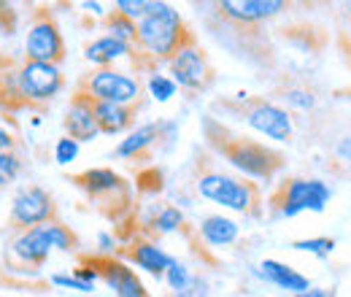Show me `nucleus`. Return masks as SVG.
Instances as JSON below:
<instances>
[{
  "label": "nucleus",
  "mask_w": 351,
  "mask_h": 297,
  "mask_svg": "<svg viewBox=\"0 0 351 297\" xmlns=\"http://www.w3.org/2000/svg\"><path fill=\"white\" fill-rule=\"evenodd\" d=\"M132 51H135L132 43L119 41V38L106 33V36L92 38L84 46V60H87L89 65H95V71H100V68H114V62L132 57Z\"/></svg>",
  "instance_id": "nucleus-18"
},
{
  "label": "nucleus",
  "mask_w": 351,
  "mask_h": 297,
  "mask_svg": "<svg viewBox=\"0 0 351 297\" xmlns=\"http://www.w3.org/2000/svg\"><path fill=\"white\" fill-rule=\"evenodd\" d=\"M197 235H200V241H203L206 246H211V249H227V246L238 243V238H241V224H238L235 219L224 216V213H208V216L200 219Z\"/></svg>",
  "instance_id": "nucleus-17"
},
{
  "label": "nucleus",
  "mask_w": 351,
  "mask_h": 297,
  "mask_svg": "<svg viewBox=\"0 0 351 297\" xmlns=\"http://www.w3.org/2000/svg\"><path fill=\"white\" fill-rule=\"evenodd\" d=\"M157 141H162V130H160V122H146V125H138L132 128L114 149V157L117 160H138L143 157Z\"/></svg>",
  "instance_id": "nucleus-19"
},
{
  "label": "nucleus",
  "mask_w": 351,
  "mask_h": 297,
  "mask_svg": "<svg viewBox=\"0 0 351 297\" xmlns=\"http://www.w3.org/2000/svg\"><path fill=\"white\" fill-rule=\"evenodd\" d=\"M173 259V254H168L157 241H149V238L132 241L130 246L125 249V262H130L138 270H143L146 276L160 278V281H162V276H165V270L171 268Z\"/></svg>",
  "instance_id": "nucleus-15"
},
{
  "label": "nucleus",
  "mask_w": 351,
  "mask_h": 297,
  "mask_svg": "<svg viewBox=\"0 0 351 297\" xmlns=\"http://www.w3.org/2000/svg\"><path fill=\"white\" fill-rule=\"evenodd\" d=\"M54 163L60 165V168H68V165H73L76 160H79V154H82V143L79 141H73V138H68V135H62V138H57L54 141Z\"/></svg>",
  "instance_id": "nucleus-30"
},
{
  "label": "nucleus",
  "mask_w": 351,
  "mask_h": 297,
  "mask_svg": "<svg viewBox=\"0 0 351 297\" xmlns=\"http://www.w3.org/2000/svg\"><path fill=\"white\" fill-rule=\"evenodd\" d=\"M335 157H338L341 163H346L351 173V135L349 138H341V141L335 143Z\"/></svg>",
  "instance_id": "nucleus-35"
},
{
  "label": "nucleus",
  "mask_w": 351,
  "mask_h": 297,
  "mask_svg": "<svg viewBox=\"0 0 351 297\" xmlns=\"http://www.w3.org/2000/svg\"><path fill=\"white\" fill-rule=\"evenodd\" d=\"M82 8H84L87 14H92V16H97V19H106V16H108V14H106V5L97 3V0H84Z\"/></svg>",
  "instance_id": "nucleus-38"
},
{
  "label": "nucleus",
  "mask_w": 351,
  "mask_h": 297,
  "mask_svg": "<svg viewBox=\"0 0 351 297\" xmlns=\"http://www.w3.org/2000/svg\"><path fill=\"white\" fill-rule=\"evenodd\" d=\"M14 146H16V135H14V130H8L3 122H0V154H3V152H14Z\"/></svg>",
  "instance_id": "nucleus-36"
},
{
  "label": "nucleus",
  "mask_w": 351,
  "mask_h": 297,
  "mask_svg": "<svg viewBox=\"0 0 351 297\" xmlns=\"http://www.w3.org/2000/svg\"><path fill=\"white\" fill-rule=\"evenodd\" d=\"M62 130L68 138H73L79 143H92L97 135H103L97 128V119H95V100L87 92L76 89V95L71 97V106L62 119Z\"/></svg>",
  "instance_id": "nucleus-12"
},
{
  "label": "nucleus",
  "mask_w": 351,
  "mask_h": 297,
  "mask_svg": "<svg viewBox=\"0 0 351 297\" xmlns=\"http://www.w3.org/2000/svg\"><path fill=\"white\" fill-rule=\"evenodd\" d=\"M79 281H84V284H89V287H95L97 281H103V273H100V259H89V262H84V265H79V268H73L71 270Z\"/></svg>",
  "instance_id": "nucleus-33"
},
{
  "label": "nucleus",
  "mask_w": 351,
  "mask_h": 297,
  "mask_svg": "<svg viewBox=\"0 0 351 297\" xmlns=\"http://www.w3.org/2000/svg\"><path fill=\"white\" fill-rule=\"evenodd\" d=\"M65 86V76L60 65H46V62H30L22 60L16 65V89L25 103V108H41L49 106Z\"/></svg>",
  "instance_id": "nucleus-6"
},
{
  "label": "nucleus",
  "mask_w": 351,
  "mask_h": 297,
  "mask_svg": "<svg viewBox=\"0 0 351 297\" xmlns=\"http://www.w3.org/2000/svg\"><path fill=\"white\" fill-rule=\"evenodd\" d=\"M195 276H197V273H192V268L176 257L173 262H171V268L165 270L162 281H165L168 292H171V295H176V292H184V289H186V287L195 281Z\"/></svg>",
  "instance_id": "nucleus-24"
},
{
  "label": "nucleus",
  "mask_w": 351,
  "mask_h": 297,
  "mask_svg": "<svg viewBox=\"0 0 351 297\" xmlns=\"http://www.w3.org/2000/svg\"><path fill=\"white\" fill-rule=\"evenodd\" d=\"M100 273H103V284L114 297H152L149 287L143 284V278L132 270L130 262L117 259V257H106L100 259Z\"/></svg>",
  "instance_id": "nucleus-13"
},
{
  "label": "nucleus",
  "mask_w": 351,
  "mask_h": 297,
  "mask_svg": "<svg viewBox=\"0 0 351 297\" xmlns=\"http://www.w3.org/2000/svg\"><path fill=\"white\" fill-rule=\"evenodd\" d=\"M168 297H211V284L206 276H195V281L184 289V292H176V295Z\"/></svg>",
  "instance_id": "nucleus-34"
},
{
  "label": "nucleus",
  "mask_w": 351,
  "mask_h": 297,
  "mask_svg": "<svg viewBox=\"0 0 351 297\" xmlns=\"http://www.w3.org/2000/svg\"><path fill=\"white\" fill-rule=\"evenodd\" d=\"M49 284L57 287V289H62V292H82V295L95 292V287H89V284H84V281H79L73 273H51V276H49Z\"/></svg>",
  "instance_id": "nucleus-32"
},
{
  "label": "nucleus",
  "mask_w": 351,
  "mask_h": 297,
  "mask_svg": "<svg viewBox=\"0 0 351 297\" xmlns=\"http://www.w3.org/2000/svg\"><path fill=\"white\" fill-rule=\"evenodd\" d=\"M97 249L106 252V254L114 252V249H117V238H114L111 233H97Z\"/></svg>",
  "instance_id": "nucleus-37"
},
{
  "label": "nucleus",
  "mask_w": 351,
  "mask_h": 297,
  "mask_svg": "<svg viewBox=\"0 0 351 297\" xmlns=\"http://www.w3.org/2000/svg\"><path fill=\"white\" fill-rule=\"evenodd\" d=\"M332 198V187L322 178H287L276 198H273V206L276 213L284 216V219H295L298 213L311 211V213H324L327 203Z\"/></svg>",
  "instance_id": "nucleus-4"
},
{
  "label": "nucleus",
  "mask_w": 351,
  "mask_h": 297,
  "mask_svg": "<svg viewBox=\"0 0 351 297\" xmlns=\"http://www.w3.org/2000/svg\"><path fill=\"white\" fill-rule=\"evenodd\" d=\"M25 60L60 65L65 60V38L49 11H38L25 33Z\"/></svg>",
  "instance_id": "nucleus-8"
},
{
  "label": "nucleus",
  "mask_w": 351,
  "mask_h": 297,
  "mask_svg": "<svg viewBox=\"0 0 351 297\" xmlns=\"http://www.w3.org/2000/svg\"><path fill=\"white\" fill-rule=\"evenodd\" d=\"M76 184L87 192L89 198H95V200L111 198V195H119V192L128 189L125 178L114 168H89L76 176Z\"/></svg>",
  "instance_id": "nucleus-20"
},
{
  "label": "nucleus",
  "mask_w": 351,
  "mask_h": 297,
  "mask_svg": "<svg viewBox=\"0 0 351 297\" xmlns=\"http://www.w3.org/2000/svg\"><path fill=\"white\" fill-rule=\"evenodd\" d=\"M292 249L300 252V254L327 259V257L335 252V238H327V235H319V238H300V241H292Z\"/></svg>",
  "instance_id": "nucleus-26"
},
{
  "label": "nucleus",
  "mask_w": 351,
  "mask_h": 297,
  "mask_svg": "<svg viewBox=\"0 0 351 297\" xmlns=\"http://www.w3.org/2000/svg\"><path fill=\"white\" fill-rule=\"evenodd\" d=\"M0 273H3V259H0Z\"/></svg>",
  "instance_id": "nucleus-41"
},
{
  "label": "nucleus",
  "mask_w": 351,
  "mask_h": 297,
  "mask_svg": "<svg viewBox=\"0 0 351 297\" xmlns=\"http://www.w3.org/2000/svg\"><path fill=\"white\" fill-rule=\"evenodd\" d=\"M106 30H108V36H114V38H119V41H128L135 46V38H138V25L128 19V16H122V14H108L106 16Z\"/></svg>",
  "instance_id": "nucleus-27"
},
{
  "label": "nucleus",
  "mask_w": 351,
  "mask_h": 297,
  "mask_svg": "<svg viewBox=\"0 0 351 297\" xmlns=\"http://www.w3.org/2000/svg\"><path fill=\"white\" fill-rule=\"evenodd\" d=\"M51 252H54V238L49 222L33 230H19L8 243V262L16 268H41Z\"/></svg>",
  "instance_id": "nucleus-11"
},
{
  "label": "nucleus",
  "mask_w": 351,
  "mask_h": 297,
  "mask_svg": "<svg viewBox=\"0 0 351 297\" xmlns=\"http://www.w3.org/2000/svg\"><path fill=\"white\" fill-rule=\"evenodd\" d=\"M243 119L246 125L270 141L289 143L295 138V119L292 114L270 100H246L243 103Z\"/></svg>",
  "instance_id": "nucleus-10"
},
{
  "label": "nucleus",
  "mask_w": 351,
  "mask_h": 297,
  "mask_svg": "<svg viewBox=\"0 0 351 297\" xmlns=\"http://www.w3.org/2000/svg\"><path fill=\"white\" fill-rule=\"evenodd\" d=\"M54 216H57V206H54V198L49 195V189L38 187V184H27L14 192L11 209H8V224L16 233L49 224V222H54Z\"/></svg>",
  "instance_id": "nucleus-7"
},
{
  "label": "nucleus",
  "mask_w": 351,
  "mask_h": 297,
  "mask_svg": "<svg viewBox=\"0 0 351 297\" xmlns=\"http://www.w3.org/2000/svg\"><path fill=\"white\" fill-rule=\"evenodd\" d=\"M168 76L184 92H203L214 79V68H211L206 51L192 38L168 60Z\"/></svg>",
  "instance_id": "nucleus-9"
},
{
  "label": "nucleus",
  "mask_w": 351,
  "mask_h": 297,
  "mask_svg": "<svg viewBox=\"0 0 351 297\" xmlns=\"http://www.w3.org/2000/svg\"><path fill=\"white\" fill-rule=\"evenodd\" d=\"M346 11H349V14H351V3H346Z\"/></svg>",
  "instance_id": "nucleus-40"
},
{
  "label": "nucleus",
  "mask_w": 351,
  "mask_h": 297,
  "mask_svg": "<svg viewBox=\"0 0 351 297\" xmlns=\"http://www.w3.org/2000/svg\"><path fill=\"white\" fill-rule=\"evenodd\" d=\"M146 92H149V97L154 100V103H168L171 97H176V92H178V86L171 76H165V73H149V79H146Z\"/></svg>",
  "instance_id": "nucleus-25"
},
{
  "label": "nucleus",
  "mask_w": 351,
  "mask_h": 297,
  "mask_svg": "<svg viewBox=\"0 0 351 297\" xmlns=\"http://www.w3.org/2000/svg\"><path fill=\"white\" fill-rule=\"evenodd\" d=\"M95 119L103 135H122L130 132L135 122V111L130 106H114V103H95Z\"/></svg>",
  "instance_id": "nucleus-21"
},
{
  "label": "nucleus",
  "mask_w": 351,
  "mask_h": 297,
  "mask_svg": "<svg viewBox=\"0 0 351 297\" xmlns=\"http://www.w3.org/2000/svg\"><path fill=\"white\" fill-rule=\"evenodd\" d=\"M79 89L87 92L95 103H114V106H135L143 97V84L138 76L117 68H100L92 71L79 82Z\"/></svg>",
  "instance_id": "nucleus-5"
},
{
  "label": "nucleus",
  "mask_w": 351,
  "mask_h": 297,
  "mask_svg": "<svg viewBox=\"0 0 351 297\" xmlns=\"http://www.w3.org/2000/svg\"><path fill=\"white\" fill-rule=\"evenodd\" d=\"M22 168H25V163H22V154H19L16 149L0 154V192H3L5 187H11V184L19 178Z\"/></svg>",
  "instance_id": "nucleus-29"
},
{
  "label": "nucleus",
  "mask_w": 351,
  "mask_h": 297,
  "mask_svg": "<svg viewBox=\"0 0 351 297\" xmlns=\"http://www.w3.org/2000/svg\"><path fill=\"white\" fill-rule=\"evenodd\" d=\"M184 211H181V206H160L157 213L152 216V222H149V227H152V233H157V235H173L178 233L181 227H184Z\"/></svg>",
  "instance_id": "nucleus-23"
},
{
  "label": "nucleus",
  "mask_w": 351,
  "mask_h": 297,
  "mask_svg": "<svg viewBox=\"0 0 351 297\" xmlns=\"http://www.w3.org/2000/svg\"><path fill=\"white\" fill-rule=\"evenodd\" d=\"M292 297H332L330 289H324V287H311L306 292H300V295H292Z\"/></svg>",
  "instance_id": "nucleus-39"
},
{
  "label": "nucleus",
  "mask_w": 351,
  "mask_h": 297,
  "mask_svg": "<svg viewBox=\"0 0 351 297\" xmlns=\"http://www.w3.org/2000/svg\"><path fill=\"white\" fill-rule=\"evenodd\" d=\"M284 108L289 111V108H295V111H313L316 108V95L306 89V86H289V89H284Z\"/></svg>",
  "instance_id": "nucleus-28"
},
{
  "label": "nucleus",
  "mask_w": 351,
  "mask_h": 297,
  "mask_svg": "<svg viewBox=\"0 0 351 297\" xmlns=\"http://www.w3.org/2000/svg\"><path fill=\"white\" fill-rule=\"evenodd\" d=\"M0 108L3 111H22L25 103L16 89V65L8 68L5 60H0Z\"/></svg>",
  "instance_id": "nucleus-22"
},
{
  "label": "nucleus",
  "mask_w": 351,
  "mask_h": 297,
  "mask_svg": "<svg viewBox=\"0 0 351 297\" xmlns=\"http://www.w3.org/2000/svg\"><path fill=\"white\" fill-rule=\"evenodd\" d=\"M211 146H217L219 157H224L230 163V168L238 170L246 181H257V184H270L278 170L284 165V157L278 152H273L270 146L257 143L252 138H227V132L219 130V138H211Z\"/></svg>",
  "instance_id": "nucleus-2"
},
{
  "label": "nucleus",
  "mask_w": 351,
  "mask_h": 297,
  "mask_svg": "<svg viewBox=\"0 0 351 297\" xmlns=\"http://www.w3.org/2000/svg\"><path fill=\"white\" fill-rule=\"evenodd\" d=\"M221 16L238 22V25H260L267 19H276L287 11L284 0H221L217 3Z\"/></svg>",
  "instance_id": "nucleus-14"
},
{
  "label": "nucleus",
  "mask_w": 351,
  "mask_h": 297,
  "mask_svg": "<svg viewBox=\"0 0 351 297\" xmlns=\"http://www.w3.org/2000/svg\"><path fill=\"white\" fill-rule=\"evenodd\" d=\"M189 41H192V36L186 33L184 16H181V11L176 5H171V3L154 0L152 11L138 22L135 49L141 54L152 57L154 62H160V60L168 62L176 51Z\"/></svg>",
  "instance_id": "nucleus-1"
},
{
  "label": "nucleus",
  "mask_w": 351,
  "mask_h": 297,
  "mask_svg": "<svg viewBox=\"0 0 351 297\" xmlns=\"http://www.w3.org/2000/svg\"><path fill=\"white\" fill-rule=\"evenodd\" d=\"M195 192L214 203V206H221L227 211L235 213H257V206H260V189L257 184L246 181V178H238L232 173H224V170L217 168H206L197 173L195 178Z\"/></svg>",
  "instance_id": "nucleus-3"
},
{
  "label": "nucleus",
  "mask_w": 351,
  "mask_h": 297,
  "mask_svg": "<svg viewBox=\"0 0 351 297\" xmlns=\"http://www.w3.org/2000/svg\"><path fill=\"white\" fill-rule=\"evenodd\" d=\"M254 276L273 284V287H278V289H284V292H292V295H300V292L311 289V278L303 276L298 268L281 262V259H263L254 268Z\"/></svg>",
  "instance_id": "nucleus-16"
},
{
  "label": "nucleus",
  "mask_w": 351,
  "mask_h": 297,
  "mask_svg": "<svg viewBox=\"0 0 351 297\" xmlns=\"http://www.w3.org/2000/svg\"><path fill=\"white\" fill-rule=\"evenodd\" d=\"M152 5H154V0H117V3H114L117 14H122V16L132 19L135 25L152 11Z\"/></svg>",
  "instance_id": "nucleus-31"
}]
</instances>
